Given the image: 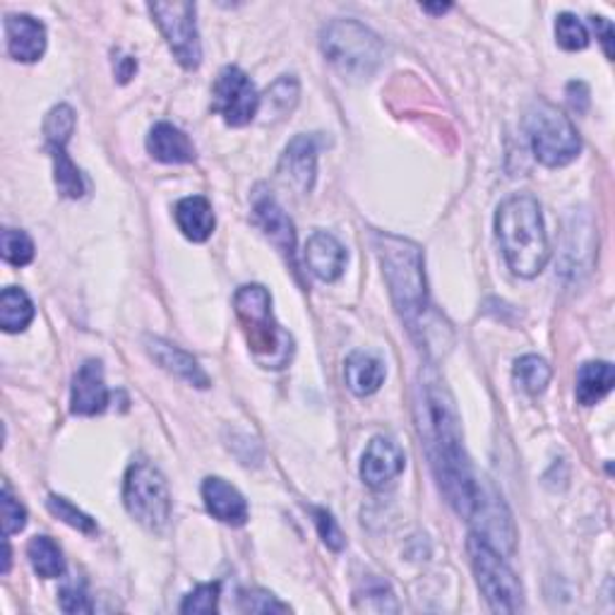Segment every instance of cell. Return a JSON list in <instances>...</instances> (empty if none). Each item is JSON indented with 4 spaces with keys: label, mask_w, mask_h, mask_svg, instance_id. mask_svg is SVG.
I'll use <instances>...</instances> for the list:
<instances>
[{
    "label": "cell",
    "mask_w": 615,
    "mask_h": 615,
    "mask_svg": "<svg viewBox=\"0 0 615 615\" xmlns=\"http://www.w3.org/2000/svg\"><path fill=\"white\" fill-rule=\"evenodd\" d=\"M359 601H365V606L363 608H371L373 611H397L395 606H387V601H392L395 604V594H392V589L387 587V582L383 580H375V577H371V580H365V584L356 592V604Z\"/></svg>",
    "instance_id": "836d02e7"
},
{
    "label": "cell",
    "mask_w": 615,
    "mask_h": 615,
    "mask_svg": "<svg viewBox=\"0 0 615 615\" xmlns=\"http://www.w3.org/2000/svg\"><path fill=\"white\" fill-rule=\"evenodd\" d=\"M279 174L299 193H311L317 174V138L315 135H297L281 154Z\"/></svg>",
    "instance_id": "5bb4252c"
},
{
    "label": "cell",
    "mask_w": 615,
    "mask_h": 615,
    "mask_svg": "<svg viewBox=\"0 0 615 615\" xmlns=\"http://www.w3.org/2000/svg\"><path fill=\"white\" fill-rule=\"evenodd\" d=\"M426 12H436V15H442V12H448L452 5H421Z\"/></svg>",
    "instance_id": "ab89813d"
},
{
    "label": "cell",
    "mask_w": 615,
    "mask_h": 615,
    "mask_svg": "<svg viewBox=\"0 0 615 615\" xmlns=\"http://www.w3.org/2000/svg\"><path fill=\"white\" fill-rule=\"evenodd\" d=\"M58 601H60V608H63L66 613H92L94 611L88 592H84V587H78V584H68L60 589Z\"/></svg>",
    "instance_id": "d590c367"
},
{
    "label": "cell",
    "mask_w": 615,
    "mask_h": 615,
    "mask_svg": "<svg viewBox=\"0 0 615 615\" xmlns=\"http://www.w3.org/2000/svg\"><path fill=\"white\" fill-rule=\"evenodd\" d=\"M34 320V303L27 297V291H22L18 287H8L0 293V327H3L8 335H15V332H24Z\"/></svg>",
    "instance_id": "cb8c5ba5"
},
{
    "label": "cell",
    "mask_w": 615,
    "mask_h": 615,
    "mask_svg": "<svg viewBox=\"0 0 615 615\" xmlns=\"http://www.w3.org/2000/svg\"><path fill=\"white\" fill-rule=\"evenodd\" d=\"M176 224L183 236L193 243H205L217 227L212 202L202 195H190L176 205Z\"/></svg>",
    "instance_id": "ffe728a7"
},
{
    "label": "cell",
    "mask_w": 615,
    "mask_h": 615,
    "mask_svg": "<svg viewBox=\"0 0 615 615\" xmlns=\"http://www.w3.org/2000/svg\"><path fill=\"white\" fill-rule=\"evenodd\" d=\"M416 426L428 452L430 469L452 510L474 526V534L510 556L514 550V522L496 486L476 472L462 445L460 416L448 387L436 375L418 385Z\"/></svg>",
    "instance_id": "6da1fadb"
},
{
    "label": "cell",
    "mask_w": 615,
    "mask_h": 615,
    "mask_svg": "<svg viewBox=\"0 0 615 615\" xmlns=\"http://www.w3.org/2000/svg\"><path fill=\"white\" fill-rule=\"evenodd\" d=\"M5 42L10 58L20 63H36L46 51V27L30 15H8Z\"/></svg>",
    "instance_id": "2e32d148"
},
{
    "label": "cell",
    "mask_w": 615,
    "mask_h": 615,
    "mask_svg": "<svg viewBox=\"0 0 615 615\" xmlns=\"http://www.w3.org/2000/svg\"><path fill=\"white\" fill-rule=\"evenodd\" d=\"M592 27L596 30V39L604 46V54L613 60V24L606 18H592Z\"/></svg>",
    "instance_id": "8d00e7d4"
},
{
    "label": "cell",
    "mask_w": 615,
    "mask_h": 615,
    "mask_svg": "<svg viewBox=\"0 0 615 615\" xmlns=\"http://www.w3.org/2000/svg\"><path fill=\"white\" fill-rule=\"evenodd\" d=\"M344 380L356 397H368L385 383V363L373 353L353 351L344 363Z\"/></svg>",
    "instance_id": "44dd1931"
},
{
    "label": "cell",
    "mask_w": 615,
    "mask_h": 615,
    "mask_svg": "<svg viewBox=\"0 0 615 615\" xmlns=\"http://www.w3.org/2000/svg\"><path fill=\"white\" fill-rule=\"evenodd\" d=\"M0 248H3V260L12 267H24L34 260V241L24 231L3 229Z\"/></svg>",
    "instance_id": "83f0119b"
},
{
    "label": "cell",
    "mask_w": 615,
    "mask_h": 615,
    "mask_svg": "<svg viewBox=\"0 0 615 615\" xmlns=\"http://www.w3.org/2000/svg\"><path fill=\"white\" fill-rule=\"evenodd\" d=\"M375 253L395 301L397 313L414 329L428 311V287L423 272V253L409 239L375 233Z\"/></svg>",
    "instance_id": "3957f363"
},
{
    "label": "cell",
    "mask_w": 615,
    "mask_h": 615,
    "mask_svg": "<svg viewBox=\"0 0 615 615\" xmlns=\"http://www.w3.org/2000/svg\"><path fill=\"white\" fill-rule=\"evenodd\" d=\"M347 260V248L327 231H315L305 243V265L320 281H337Z\"/></svg>",
    "instance_id": "e0dca14e"
},
{
    "label": "cell",
    "mask_w": 615,
    "mask_h": 615,
    "mask_svg": "<svg viewBox=\"0 0 615 615\" xmlns=\"http://www.w3.org/2000/svg\"><path fill=\"white\" fill-rule=\"evenodd\" d=\"M202 500L207 512L219 520L221 524L231 526H243L248 522V500L243 498L241 490L236 486H231L229 481L219 476H207L202 481Z\"/></svg>",
    "instance_id": "9a60e30c"
},
{
    "label": "cell",
    "mask_w": 615,
    "mask_h": 615,
    "mask_svg": "<svg viewBox=\"0 0 615 615\" xmlns=\"http://www.w3.org/2000/svg\"><path fill=\"white\" fill-rule=\"evenodd\" d=\"M253 219L255 224L260 227V231L269 239V243L287 257V263L291 265L293 272L299 275L297 265V229H293V221L285 212V207L277 202L272 193H265L263 188H257L253 195Z\"/></svg>",
    "instance_id": "8fae6325"
},
{
    "label": "cell",
    "mask_w": 615,
    "mask_h": 615,
    "mask_svg": "<svg viewBox=\"0 0 615 615\" xmlns=\"http://www.w3.org/2000/svg\"><path fill=\"white\" fill-rule=\"evenodd\" d=\"M233 308H236L253 359L269 371L287 368L293 356V337L275 320L269 291L260 285L241 287L233 297Z\"/></svg>",
    "instance_id": "277c9868"
},
{
    "label": "cell",
    "mask_w": 615,
    "mask_h": 615,
    "mask_svg": "<svg viewBox=\"0 0 615 615\" xmlns=\"http://www.w3.org/2000/svg\"><path fill=\"white\" fill-rule=\"evenodd\" d=\"M147 152L162 164H193L195 144L181 128L171 123H156L147 135Z\"/></svg>",
    "instance_id": "d6986e66"
},
{
    "label": "cell",
    "mask_w": 615,
    "mask_h": 615,
    "mask_svg": "<svg viewBox=\"0 0 615 615\" xmlns=\"http://www.w3.org/2000/svg\"><path fill=\"white\" fill-rule=\"evenodd\" d=\"M147 351H150L152 359L171 375L186 380L193 387H209V375L205 373V368L198 363V359H193L188 351L176 347V344L159 337H147Z\"/></svg>",
    "instance_id": "ac0fdd59"
},
{
    "label": "cell",
    "mask_w": 615,
    "mask_h": 615,
    "mask_svg": "<svg viewBox=\"0 0 615 615\" xmlns=\"http://www.w3.org/2000/svg\"><path fill=\"white\" fill-rule=\"evenodd\" d=\"M10 560H12V553H10V544H8V536L3 538V575L10 572Z\"/></svg>",
    "instance_id": "f35d334b"
},
{
    "label": "cell",
    "mask_w": 615,
    "mask_h": 615,
    "mask_svg": "<svg viewBox=\"0 0 615 615\" xmlns=\"http://www.w3.org/2000/svg\"><path fill=\"white\" fill-rule=\"evenodd\" d=\"M46 506H48V512H51L54 517H58L60 522L72 526V529H78V532H82V534H96V532H100V526H96V522L92 520V517H90V514H84L82 510H78V508L72 506V502L66 500V498L48 496Z\"/></svg>",
    "instance_id": "f546056e"
},
{
    "label": "cell",
    "mask_w": 615,
    "mask_h": 615,
    "mask_svg": "<svg viewBox=\"0 0 615 615\" xmlns=\"http://www.w3.org/2000/svg\"><path fill=\"white\" fill-rule=\"evenodd\" d=\"M48 152H51L54 159V174H56V186L58 190L66 195V198L78 200L84 195V178H82V171L72 164V159L68 156L63 142H54V144H46Z\"/></svg>",
    "instance_id": "484cf974"
},
{
    "label": "cell",
    "mask_w": 615,
    "mask_h": 615,
    "mask_svg": "<svg viewBox=\"0 0 615 615\" xmlns=\"http://www.w3.org/2000/svg\"><path fill=\"white\" fill-rule=\"evenodd\" d=\"M123 502L132 520L150 532H164L169 526L171 494L166 478L147 460L128 466L126 481H123Z\"/></svg>",
    "instance_id": "52a82bcc"
},
{
    "label": "cell",
    "mask_w": 615,
    "mask_h": 615,
    "mask_svg": "<svg viewBox=\"0 0 615 615\" xmlns=\"http://www.w3.org/2000/svg\"><path fill=\"white\" fill-rule=\"evenodd\" d=\"M553 371L550 365L541 359V356H522V359L514 361V380L526 395H541L550 383Z\"/></svg>",
    "instance_id": "4316f807"
},
{
    "label": "cell",
    "mask_w": 615,
    "mask_h": 615,
    "mask_svg": "<svg viewBox=\"0 0 615 615\" xmlns=\"http://www.w3.org/2000/svg\"><path fill=\"white\" fill-rule=\"evenodd\" d=\"M150 12L178 63L186 70L200 68L202 46L198 24H195V5L181 3V0H174V3H150Z\"/></svg>",
    "instance_id": "9c48e42d"
},
{
    "label": "cell",
    "mask_w": 615,
    "mask_h": 615,
    "mask_svg": "<svg viewBox=\"0 0 615 615\" xmlns=\"http://www.w3.org/2000/svg\"><path fill=\"white\" fill-rule=\"evenodd\" d=\"M311 514H313V522H315L320 538H323V544L329 550H341L344 546H347V538H344L341 529L335 517H332V512H327L325 508H311Z\"/></svg>",
    "instance_id": "e575fe53"
},
{
    "label": "cell",
    "mask_w": 615,
    "mask_h": 615,
    "mask_svg": "<svg viewBox=\"0 0 615 615\" xmlns=\"http://www.w3.org/2000/svg\"><path fill=\"white\" fill-rule=\"evenodd\" d=\"M219 582L212 584H200L195 587L193 592L183 599L181 604V613H217L219 611Z\"/></svg>",
    "instance_id": "4dcf8cb0"
},
{
    "label": "cell",
    "mask_w": 615,
    "mask_h": 615,
    "mask_svg": "<svg viewBox=\"0 0 615 615\" xmlns=\"http://www.w3.org/2000/svg\"><path fill=\"white\" fill-rule=\"evenodd\" d=\"M0 508H3V536L20 534L27 526V510L8 486H3V494H0Z\"/></svg>",
    "instance_id": "1f68e13d"
},
{
    "label": "cell",
    "mask_w": 615,
    "mask_h": 615,
    "mask_svg": "<svg viewBox=\"0 0 615 615\" xmlns=\"http://www.w3.org/2000/svg\"><path fill=\"white\" fill-rule=\"evenodd\" d=\"M114 70L120 82H128L135 72H138V60H135L132 56H120L114 60Z\"/></svg>",
    "instance_id": "74e56055"
},
{
    "label": "cell",
    "mask_w": 615,
    "mask_h": 615,
    "mask_svg": "<svg viewBox=\"0 0 615 615\" xmlns=\"http://www.w3.org/2000/svg\"><path fill=\"white\" fill-rule=\"evenodd\" d=\"M496 236L506 263L517 277L534 279L548 265L550 245L544 212L534 195L517 193L498 207Z\"/></svg>",
    "instance_id": "7a4b0ae2"
},
{
    "label": "cell",
    "mask_w": 615,
    "mask_h": 615,
    "mask_svg": "<svg viewBox=\"0 0 615 615\" xmlns=\"http://www.w3.org/2000/svg\"><path fill=\"white\" fill-rule=\"evenodd\" d=\"M613 383H615V375L611 363L606 361L582 363L580 371H577V387H575L577 402H580L582 407H594V404H599L613 390Z\"/></svg>",
    "instance_id": "603a6c76"
},
{
    "label": "cell",
    "mask_w": 615,
    "mask_h": 615,
    "mask_svg": "<svg viewBox=\"0 0 615 615\" xmlns=\"http://www.w3.org/2000/svg\"><path fill=\"white\" fill-rule=\"evenodd\" d=\"M556 39L565 51H584L589 46V30L572 12H560L556 18Z\"/></svg>",
    "instance_id": "f1b7e54d"
},
{
    "label": "cell",
    "mask_w": 615,
    "mask_h": 615,
    "mask_svg": "<svg viewBox=\"0 0 615 615\" xmlns=\"http://www.w3.org/2000/svg\"><path fill=\"white\" fill-rule=\"evenodd\" d=\"M299 96H301L299 80L293 76H281L269 84L265 94L260 96V111H257V114L265 116L263 123L285 120L287 116L293 114V108H297Z\"/></svg>",
    "instance_id": "7402d4cb"
},
{
    "label": "cell",
    "mask_w": 615,
    "mask_h": 615,
    "mask_svg": "<svg viewBox=\"0 0 615 615\" xmlns=\"http://www.w3.org/2000/svg\"><path fill=\"white\" fill-rule=\"evenodd\" d=\"M404 466H407L404 450L392 438L378 436L368 442V448L363 452L361 478L368 488L380 490L395 481V478L404 472Z\"/></svg>",
    "instance_id": "7c38bea8"
},
{
    "label": "cell",
    "mask_w": 615,
    "mask_h": 615,
    "mask_svg": "<svg viewBox=\"0 0 615 615\" xmlns=\"http://www.w3.org/2000/svg\"><path fill=\"white\" fill-rule=\"evenodd\" d=\"M239 606L243 613H289L291 608L287 604L265 592V589H251V592H243L239 596Z\"/></svg>",
    "instance_id": "d6a6232c"
},
{
    "label": "cell",
    "mask_w": 615,
    "mask_h": 615,
    "mask_svg": "<svg viewBox=\"0 0 615 615\" xmlns=\"http://www.w3.org/2000/svg\"><path fill=\"white\" fill-rule=\"evenodd\" d=\"M320 48L344 78L368 80L385 60V44L356 20H332L320 34Z\"/></svg>",
    "instance_id": "5b68a950"
},
{
    "label": "cell",
    "mask_w": 615,
    "mask_h": 615,
    "mask_svg": "<svg viewBox=\"0 0 615 615\" xmlns=\"http://www.w3.org/2000/svg\"><path fill=\"white\" fill-rule=\"evenodd\" d=\"M469 560L476 575L478 589H481L488 606L496 613H517L524 604L522 584L517 580L510 565L502 560V553H498L486 538L472 534L466 541Z\"/></svg>",
    "instance_id": "ba28073f"
},
{
    "label": "cell",
    "mask_w": 615,
    "mask_h": 615,
    "mask_svg": "<svg viewBox=\"0 0 615 615\" xmlns=\"http://www.w3.org/2000/svg\"><path fill=\"white\" fill-rule=\"evenodd\" d=\"M106 407H108V387L104 380V365L96 359L84 361L76 378H72L70 409L78 416H96Z\"/></svg>",
    "instance_id": "4fadbf2b"
},
{
    "label": "cell",
    "mask_w": 615,
    "mask_h": 615,
    "mask_svg": "<svg viewBox=\"0 0 615 615\" xmlns=\"http://www.w3.org/2000/svg\"><path fill=\"white\" fill-rule=\"evenodd\" d=\"M214 111L224 118L227 126L243 128L255 120L260 111V94H257L251 78L236 66L221 68L214 80Z\"/></svg>",
    "instance_id": "30bf717a"
},
{
    "label": "cell",
    "mask_w": 615,
    "mask_h": 615,
    "mask_svg": "<svg viewBox=\"0 0 615 615\" xmlns=\"http://www.w3.org/2000/svg\"><path fill=\"white\" fill-rule=\"evenodd\" d=\"M27 558L32 562V570L44 580H56V577L66 572L63 550L58 548L51 536H34L27 544Z\"/></svg>",
    "instance_id": "d4e9b609"
},
{
    "label": "cell",
    "mask_w": 615,
    "mask_h": 615,
    "mask_svg": "<svg viewBox=\"0 0 615 615\" xmlns=\"http://www.w3.org/2000/svg\"><path fill=\"white\" fill-rule=\"evenodd\" d=\"M524 126L536 162L548 169L568 166L582 150V140L572 120L548 102H536L529 108Z\"/></svg>",
    "instance_id": "8992f818"
}]
</instances>
